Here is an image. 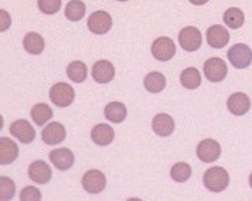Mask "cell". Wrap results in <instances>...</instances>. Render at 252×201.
Wrapping results in <instances>:
<instances>
[{"label": "cell", "mask_w": 252, "mask_h": 201, "mask_svg": "<svg viewBox=\"0 0 252 201\" xmlns=\"http://www.w3.org/2000/svg\"><path fill=\"white\" fill-rule=\"evenodd\" d=\"M203 184L209 191L220 193L229 184V174L222 167H212L203 176Z\"/></svg>", "instance_id": "1"}, {"label": "cell", "mask_w": 252, "mask_h": 201, "mask_svg": "<svg viewBox=\"0 0 252 201\" xmlns=\"http://www.w3.org/2000/svg\"><path fill=\"white\" fill-rule=\"evenodd\" d=\"M49 98L59 108H66L75 100V91L71 85L65 82H59L51 88Z\"/></svg>", "instance_id": "2"}, {"label": "cell", "mask_w": 252, "mask_h": 201, "mask_svg": "<svg viewBox=\"0 0 252 201\" xmlns=\"http://www.w3.org/2000/svg\"><path fill=\"white\" fill-rule=\"evenodd\" d=\"M228 59L238 69H245L251 65L252 50L245 43H236L228 50Z\"/></svg>", "instance_id": "3"}, {"label": "cell", "mask_w": 252, "mask_h": 201, "mask_svg": "<svg viewBox=\"0 0 252 201\" xmlns=\"http://www.w3.org/2000/svg\"><path fill=\"white\" fill-rule=\"evenodd\" d=\"M179 43L183 50L194 52L202 46V33L197 27L188 26L183 27L179 33Z\"/></svg>", "instance_id": "4"}, {"label": "cell", "mask_w": 252, "mask_h": 201, "mask_svg": "<svg viewBox=\"0 0 252 201\" xmlns=\"http://www.w3.org/2000/svg\"><path fill=\"white\" fill-rule=\"evenodd\" d=\"M203 72H205V78L211 82H220L226 78L228 75V66L226 62L220 58H211L205 62L203 65Z\"/></svg>", "instance_id": "5"}, {"label": "cell", "mask_w": 252, "mask_h": 201, "mask_svg": "<svg viewBox=\"0 0 252 201\" xmlns=\"http://www.w3.org/2000/svg\"><path fill=\"white\" fill-rule=\"evenodd\" d=\"M152 53H153L155 59H157L158 62L170 60L176 53L175 42L170 38H166V36L156 39L152 45Z\"/></svg>", "instance_id": "6"}, {"label": "cell", "mask_w": 252, "mask_h": 201, "mask_svg": "<svg viewBox=\"0 0 252 201\" xmlns=\"http://www.w3.org/2000/svg\"><path fill=\"white\" fill-rule=\"evenodd\" d=\"M87 25L93 33L104 35V33L110 32V29L113 26V18L110 16V13H107L104 10H97L88 18Z\"/></svg>", "instance_id": "7"}, {"label": "cell", "mask_w": 252, "mask_h": 201, "mask_svg": "<svg viewBox=\"0 0 252 201\" xmlns=\"http://www.w3.org/2000/svg\"><path fill=\"white\" fill-rule=\"evenodd\" d=\"M107 185V178L99 170H90L82 177V187L90 194H98L101 193Z\"/></svg>", "instance_id": "8"}, {"label": "cell", "mask_w": 252, "mask_h": 201, "mask_svg": "<svg viewBox=\"0 0 252 201\" xmlns=\"http://www.w3.org/2000/svg\"><path fill=\"white\" fill-rule=\"evenodd\" d=\"M197 158L202 162L211 164L220 157V145L215 140H203L196 148Z\"/></svg>", "instance_id": "9"}, {"label": "cell", "mask_w": 252, "mask_h": 201, "mask_svg": "<svg viewBox=\"0 0 252 201\" xmlns=\"http://www.w3.org/2000/svg\"><path fill=\"white\" fill-rule=\"evenodd\" d=\"M9 129H10V134L23 144H31L36 137L33 126L25 120L15 121L13 124H10Z\"/></svg>", "instance_id": "10"}, {"label": "cell", "mask_w": 252, "mask_h": 201, "mask_svg": "<svg viewBox=\"0 0 252 201\" xmlns=\"http://www.w3.org/2000/svg\"><path fill=\"white\" fill-rule=\"evenodd\" d=\"M206 42L211 48L214 49H222L228 45L229 42V33L228 29L220 26V25H214L208 29L206 32Z\"/></svg>", "instance_id": "11"}, {"label": "cell", "mask_w": 252, "mask_h": 201, "mask_svg": "<svg viewBox=\"0 0 252 201\" xmlns=\"http://www.w3.org/2000/svg\"><path fill=\"white\" fill-rule=\"evenodd\" d=\"M91 75H93V79L95 80L97 83H108V82L114 79L116 69H114L111 62L98 60V62L94 63V66L91 69Z\"/></svg>", "instance_id": "12"}, {"label": "cell", "mask_w": 252, "mask_h": 201, "mask_svg": "<svg viewBox=\"0 0 252 201\" xmlns=\"http://www.w3.org/2000/svg\"><path fill=\"white\" fill-rule=\"evenodd\" d=\"M29 178L32 181H35L36 184H46L49 182V180L52 178V170L51 167L45 162V161H35L29 165L28 170Z\"/></svg>", "instance_id": "13"}, {"label": "cell", "mask_w": 252, "mask_h": 201, "mask_svg": "<svg viewBox=\"0 0 252 201\" xmlns=\"http://www.w3.org/2000/svg\"><path fill=\"white\" fill-rule=\"evenodd\" d=\"M66 137V131L65 126L59 122H51L48 124L43 131H42V140L48 145H57L61 144Z\"/></svg>", "instance_id": "14"}, {"label": "cell", "mask_w": 252, "mask_h": 201, "mask_svg": "<svg viewBox=\"0 0 252 201\" xmlns=\"http://www.w3.org/2000/svg\"><path fill=\"white\" fill-rule=\"evenodd\" d=\"M251 108V100L247 94L244 92H236L232 94L228 98V109L233 115H245Z\"/></svg>", "instance_id": "15"}, {"label": "cell", "mask_w": 252, "mask_h": 201, "mask_svg": "<svg viewBox=\"0 0 252 201\" xmlns=\"http://www.w3.org/2000/svg\"><path fill=\"white\" fill-rule=\"evenodd\" d=\"M49 160L58 170L66 171V170H69L74 165L75 158H74V154H72L71 150H68V148H58V150H55V151H52L49 154Z\"/></svg>", "instance_id": "16"}, {"label": "cell", "mask_w": 252, "mask_h": 201, "mask_svg": "<svg viewBox=\"0 0 252 201\" xmlns=\"http://www.w3.org/2000/svg\"><path fill=\"white\" fill-rule=\"evenodd\" d=\"M152 128L158 137H169L175 131V120L169 114H157L153 118Z\"/></svg>", "instance_id": "17"}, {"label": "cell", "mask_w": 252, "mask_h": 201, "mask_svg": "<svg viewBox=\"0 0 252 201\" xmlns=\"http://www.w3.org/2000/svg\"><path fill=\"white\" fill-rule=\"evenodd\" d=\"M19 155V148L16 142H13L9 138H0V164L7 165L12 164Z\"/></svg>", "instance_id": "18"}, {"label": "cell", "mask_w": 252, "mask_h": 201, "mask_svg": "<svg viewBox=\"0 0 252 201\" xmlns=\"http://www.w3.org/2000/svg\"><path fill=\"white\" fill-rule=\"evenodd\" d=\"M91 138L97 145L105 147L114 140V129L107 124H98L91 131Z\"/></svg>", "instance_id": "19"}, {"label": "cell", "mask_w": 252, "mask_h": 201, "mask_svg": "<svg viewBox=\"0 0 252 201\" xmlns=\"http://www.w3.org/2000/svg\"><path fill=\"white\" fill-rule=\"evenodd\" d=\"M104 115L110 122L120 124L127 117V108L121 102H110L104 109Z\"/></svg>", "instance_id": "20"}, {"label": "cell", "mask_w": 252, "mask_h": 201, "mask_svg": "<svg viewBox=\"0 0 252 201\" xmlns=\"http://www.w3.org/2000/svg\"><path fill=\"white\" fill-rule=\"evenodd\" d=\"M23 48L32 55H40L45 48V40L36 32H31L23 38Z\"/></svg>", "instance_id": "21"}, {"label": "cell", "mask_w": 252, "mask_h": 201, "mask_svg": "<svg viewBox=\"0 0 252 201\" xmlns=\"http://www.w3.org/2000/svg\"><path fill=\"white\" fill-rule=\"evenodd\" d=\"M66 75L68 78L75 82V83H81L87 79L88 76V69H87V65L81 60H75V62H71L66 68Z\"/></svg>", "instance_id": "22"}, {"label": "cell", "mask_w": 252, "mask_h": 201, "mask_svg": "<svg viewBox=\"0 0 252 201\" xmlns=\"http://www.w3.org/2000/svg\"><path fill=\"white\" fill-rule=\"evenodd\" d=\"M144 88L152 92V94H158L166 88V78L160 72H152L144 78Z\"/></svg>", "instance_id": "23"}, {"label": "cell", "mask_w": 252, "mask_h": 201, "mask_svg": "<svg viewBox=\"0 0 252 201\" xmlns=\"http://www.w3.org/2000/svg\"><path fill=\"white\" fill-rule=\"evenodd\" d=\"M180 82L186 89H196L202 83V76L196 68H186L180 75Z\"/></svg>", "instance_id": "24"}, {"label": "cell", "mask_w": 252, "mask_h": 201, "mask_svg": "<svg viewBox=\"0 0 252 201\" xmlns=\"http://www.w3.org/2000/svg\"><path fill=\"white\" fill-rule=\"evenodd\" d=\"M31 115H32V120L35 121V124L42 126L43 124H46L49 120H52V109L49 108V105L46 103H36L32 111H31Z\"/></svg>", "instance_id": "25"}, {"label": "cell", "mask_w": 252, "mask_h": 201, "mask_svg": "<svg viewBox=\"0 0 252 201\" xmlns=\"http://www.w3.org/2000/svg\"><path fill=\"white\" fill-rule=\"evenodd\" d=\"M223 22L228 27L231 29H239L242 27L244 22H245V16H244V12L238 7H231L225 12L223 15Z\"/></svg>", "instance_id": "26"}, {"label": "cell", "mask_w": 252, "mask_h": 201, "mask_svg": "<svg viewBox=\"0 0 252 201\" xmlns=\"http://www.w3.org/2000/svg\"><path fill=\"white\" fill-rule=\"evenodd\" d=\"M65 16L71 22H78L85 16V4L81 0H71L65 7Z\"/></svg>", "instance_id": "27"}, {"label": "cell", "mask_w": 252, "mask_h": 201, "mask_svg": "<svg viewBox=\"0 0 252 201\" xmlns=\"http://www.w3.org/2000/svg\"><path fill=\"white\" fill-rule=\"evenodd\" d=\"M170 176L176 182H185L190 178L192 176V167L186 162H177L172 167Z\"/></svg>", "instance_id": "28"}, {"label": "cell", "mask_w": 252, "mask_h": 201, "mask_svg": "<svg viewBox=\"0 0 252 201\" xmlns=\"http://www.w3.org/2000/svg\"><path fill=\"white\" fill-rule=\"evenodd\" d=\"M15 182L7 177H0V200H10L15 196Z\"/></svg>", "instance_id": "29"}, {"label": "cell", "mask_w": 252, "mask_h": 201, "mask_svg": "<svg viewBox=\"0 0 252 201\" xmlns=\"http://www.w3.org/2000/svg\"><path fill=\"white\" fill-rule=\"evenodd\" d=\"M38 7L45 15H55L61 9V0H38Z\"/></svg>", "instance_id": "30"}, {"label": "cell", "mask_w": 252, "mask_h": 201, "mask_svg": "<svg viewBox=\"0 0 252 201\" xmlns=\"http://www.w3.org/2000/svg\"><path fill=\"white\" fill-rule=\"evenodd\" d=\"M42 199V194L36 187L28 185L20 191V200L22 201H39Z\"/></svg>", "instance_id": "31"}, {"label": "cell", "mask_w": 252, "mask_h": 201, "mask_svg": "<svg viewBox=\"0 0 252 201\" xmlns=\"http://www.w3.org/2000/svg\"><path fill=\"white\" fill-rule=\"evenodd\" d=\"M0 15H1V23H0V27H1V32H4V30H7V27L10 26V16H9V13H7L6 10H1V12H0Z\"/></svg>", "instance_id": "32"}, {"label": "cell", "mask_w": 252, "mask_h": 201, "mask_svg": "<svg viewBox=\"0 0 252 201\" xmlns=\"http://www.w3.org/2000/svg\"><path fill=\"white\" fill-rule=\"evenodd\" d=\"M192 4H196V6H202V4H205V3H208L209 0H189Z\"/></svg>", "instance_id": "33"}, {"label": "cell", "mask_w": 252, "mask_h": 201, "mask_svg": "<svg viewBox=\"0 0 252 201\" xmlns=\"http://www.w3.org/2000/svg\"><path fill=\"white\" fill-rule=\"evenodd\" d=\"M250 185H251V188H252V173H251V176H250Z\"/></svg>", "instance_id": "34"}, {"label": "cell", "mask_w": 252, "mask_h": 201, "mask_svg": "<svg viewBox=\"0 0 252 201\" xmlns=\"http://www.w3.org/2000/svg\"><path fill=\"white\" fill-rule=\"evenodd\" d=\"M118 1H127V0H118Z\"/></svg>", "instance_id": "35"}]
</instances>
